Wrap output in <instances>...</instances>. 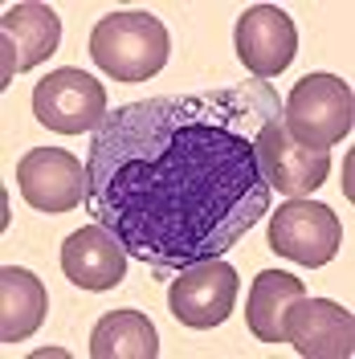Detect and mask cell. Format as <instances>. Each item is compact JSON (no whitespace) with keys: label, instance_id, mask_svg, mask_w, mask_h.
<instances>
[{"label":"cell","instance_id":"obj_5","mask_svg":"<svg viewBox=\"0 0 355 359\" xmlns=\"http://www.w3.org/2000/svg\"><path fill=\"white\" fill-rule=\"evenodd\" d=\"M33 114L41 127L58 135H82L98 131L111 111H107V90L98 78H90L86 69L62 66L33 86Z\"/></svg>","mask_w":355,"mask_h":359},{"label":"cell","instance_id":"obj_2","mask_svg":"<svg viewBox=\"0 0 355 359\" xmlns=\"http://www.w3.org/2000/svg\"><path fill=\"white\" fill-rule=\"evenodd\" d=\"M172 37L152 13H107L90 29V57L114 82H147L168 66Z\"/></svg>","mask_w":355,"mask_h":359},{"label":"cell","instance_id":"obj_14","mask_svg":"<svg viewBox=\"0 0 355 359\" xmlns=\"http://www.w3.org/2000/svg\"><path fill=\"white\" fill-rule=\"evenodd\" d=\"M49 298L37 273H29L21 266L0 269V339L4 343H25L37 335V327L45 323Z\"/></svg>","mask_w":355,"mask_h":359},{"label":"cell","instance_id":"obj_4","mask_svg":"<svg viewBox=\"0 0 355 359\" xmlns=\"http://www.w3.org/2000/svg\"><path fill=\"white\" fill-rule=\"evenodd\" d=\"M237 290H241V278H237V269L229 262H221V257L192 262V266L172 273L168 311H172L176 323L192 327V331H213L233 314Z\"/></svg>","mask_w":355,"mask_h":359},{"label":"cell","instance_id":"obj_8","mask_svg":"<svg viewBox=\"0 0 355 359\" xmlns=\"http://www.w3.org/2000/svg\"><path fill=\"white\" fill-rule=\"evenodd\" d=\"M257 151H262V168H266L269 188L290 196V201L311 196L314 188L327 184L331 151L327 147H307V143L290 139V131L282 127V118H269L266 127H262Z\"/></svg>","mask_w":355,"mask_h":359},{"label":"cell","instance_id":"obj_6","mask_svg":"<svg viewBox=\"0 0 355 359\" xmlns=\"http://www.w3.org/2000/svg\"><path fill=\"white\" fill-rule=\"evenodd\" d=\"M343 245V224L327 204L298 196V201L278 204V212L269 217V249L282 253L298 266H327Z\"/></svg>","mask_w":355,"mask_h":359},{"label":"cell","instance_id":"obj_9","mask_svg":"<svg viewBox=\"0 0 355 359\" xmlns=\"http://www.w3.org/2000/svg\"><path fill=\"white\" fill-rule=\"evenodd\" d=\"M233 45H237L241 66L253 78L266 82V78H278L294 62V53H298V29H294L286 8H278V4H253V8H245L241 17H237Z\"/></svg>","mask_w":355,"mask_h":359},{"label":"cell","instance_id":"obj_3","mask_svg":"<svg viewBox=\"0 0 355 359\" xmlns=\"http://www.w3.org/2000/svg\"><path fill=\"white\" fill-rule=\"evenodd\" d=\"M355 123V98L351 86L335 74H307L282 102V127L290 139L307 147H335L351 135Z\"/></svg>","mask_w":355,"mask_h":359},{"label":"cell","instance_id":"obj_13","mask_svg":"<svg viewBox=\"0 0 355 359\" xmlns=\"http://www.w3.org/2000/svg\"><path fill=\"white\" fill-rule=\"evenodd\" d=\"M307 294L302 278L286 269H262L245 298V327L262 343H286V311Z\"/></svg>","mask_w":355,"mask_h":359},{"label":"cell","instance_id":"obj_15","mask_svg":"<svg viewBox=\"0 0 355 359\" xmlns=\"http://www.w3.org/2000/svg\"><path fill=\"white\" fill-rule=\"evenodd\" d=\"M94 359H156L159 335L143 311H107L90 331Z\"/></svg>","mask_w":355,"mask_h":359},{"label":"cell","instance_id":"obj_11","mask_svg":"<svg viewBox=\"0 0 355 359\" xmlns=\"http://www.w3.org/2000/svg\"><path fill=\"white\" fill-rule=\"evenodd\" d=\"M0 33H4V74L0 86L13 82V74L41 66L58 53L62 45V17L49 4H13L0 17Z\"/></svg>","mask_w":355,"mask_h":359},{"label":"cell","instance_id":"obj_7","mask_svg":"<svg viewBox=\"0 0 355 359\" xmlns=\"http://www.w3.org/2000/svg\"><path fill=\"white\" fill-rule=\"evenodd\" d=\"M17 188L37 212H74L86 204V163L62 147H33L17 159Z\"/></svg>","mask_w":355,"mask_h":359},{"label":"cell","instance_id":"obj_1","mask_svg":"<svg viewBox=\"0 0 355 359\" xmlns=\"http://www.w3.org/2000/svg\"><path fill=\"white\" fill-rule=\"evenodd\" d=\"M282 118L269 82L114 107L86 151V212L156 278L221 257L269 212L257 135Z\"/></svg>","mask_w":355,"mask_h":359},{"label":"cell","instance_id":"obj_10","mask_svg":"<svg viewBox=\"0 0 355 359\" xmlns=\"http://www.w3.org/2000/svg\"><path fill=\"white\" fill-rule=\"evenodd\" d=\"M286 343L307 359H351L355 318L331 298H298L286 311Z\"/></svg>","mask_w":355,"mask_h":359},{"label":"cell","instance_id":"obj_12","mask_svg":"<svg viewBox=\"0 0 355 359\" xmlns=\"http://www.w3.org/2000/svg\"><path fill=\"white\" fill-rule=\"evenodd\" d=\"M62 273L78 290H114L127 278V249L102 224L74 229L62 245Z\"/></svg>","mask_w":355,"mask_h":359}]
</instances>
